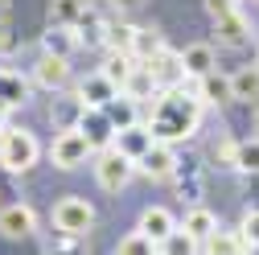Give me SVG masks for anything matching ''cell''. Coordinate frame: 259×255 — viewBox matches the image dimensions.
<instances>
[{
	"mask_svg": "<svg viewBox=\"0 0 259 255\" xmlns=\"http://www.w3.org/2000/svg\"><path fill=\"white\" fill-rule=\"evenodd\" d=\"M198 119H202V99H198V91H185V82H181V87H169L156 95L148 128L156 140L173 144V140H185L198 132Z\"/></svg>",
	"mask_w": 259,
	"mask_h": 255,
	"instance_id": "6da1fadb",
	"label": "cell"
},
{
	"mask_svg": "<svg viewBox=\"0 0 259 255\" xmlns=\"http://www.w3.org/2000/svg\"><path fill=\"white\" fill-rule=\"evenodd\" d=\"M0 165L9 173H25L37 165V140L25 128H5L0 132Z\"/></svg>",
	"mask_w": 259,
	"mask_h": 255,
	"instance_id": "7a4b0ae2",
	"label": "cell"
},
{
	"mask_svg": "<svg viewBox=\"0 0 259 255\" xmlns=\"http://www.w3.org/2000/svg\"><path fill=\"white\" fill-rule=\"evenodd\" d=\"M132 173H136V161H132V156H123L115 144L103 148V152H99V161H95V177H99V185L111 189V194L132 181Z\"/></svg>",
	"mask_w": 259,
	"mask_h": 255,
	"instance_id": "3957f363",
	"label": "cell"
},
{
	"mask_svg": "<svg viewBox=\"0 0 259 255\" xmlns=\"http://www.w3.org/2000/svg\"><path fill=\"white\" fill-rule=\"evenodd\" d=\"M54 227L62 235H87L95 227V206L87 198H62L54 206Z\"/></svg>",
	"mask_w": 259,
	"mask_h": 255,
	"instance_id": "277c9868",
	"label": "cell"
},
{
	"mask_svg": "<svg viewBox=\"0 0 259 255\" xmlns=\"http://www.w3.org/2000/svg\"><path fill=\"white\" fill-rule=\"evenodd\" d=\"M91 152H95V148H91V140H87L82 128H66V132L54 136V165H58V169H78V165H87Z\"/></svg>",
	"mask_w": 259,
	"mask_h": 255,
	"instance_id": "5b68a950",
	"label": "cell"
},
{
	"mask_svg": "<svg viewBox=\"0 0 259 255\" xmlns=\"http://www.w3.org/2000/svg\"><path fill=\"white\" fill-rule=\"evenodd\" d=\"M78 128L87 132V140H91V148H111L115 144V119L107 115V107H87L82 103V119H78Z\"/></svg>",
	"mask_w": 259,
	"mask_h": 255,
	"instance_id": "8992f818",
	"label": "cell"
},
{
	"mask_svg": "<svg viewBox=\"0 0 259 255\" xmlns=\"http://www.w3.org/2000/svg\"><path fill=\"white\" fill-rule=\"evenodd\" d=\"M144 66L152 70V78H156L160 91H169V87H181V82H185V62H181V54H173V50H160L152 62H144Z\"/></svg>",
	"mask_w": 259,
	"mask_h": 255,
	"instance_id": "52a82bcc",
	"label": "cell"
},
{
	"mask_svg": "<svg viewBox=\"0 0 259 255\" xmlns=\"http://www.w3.org/2000/svg\"><path fill=\"white\" fill-rule=\"evenodd\" d=\"M136 169H140L144 177H152V181H165V177H173V169H177V156H173V148H169L165 140H156L140 161H136Z\"/></svg>",
	"mask_w": 259,
	"mask_h": 255,
	"instance_id": "ba28073f",
	"label": "cell"
},
{
	"mask_svg": "<svg viewBox=\"0 0 259 255\" xmlns=\"http://www.w3.org/2000/svg\"><path fill=\"white\" fill-rule=\"evenodd\" d=\"M152 144H156V136H152L148 123H127V128H119V132H115V148H119L123 156H132V161H140Z\"/></svg>",
	"mask_w": 259,
	"mask_h": 255,
	"instance_id": "9c48e42d",
	"label": "cell"
},
{
	"mask_svg": "<svg viewBox=\"0 0 259 255\" xmlns=\"http://www.w3.org/2000/svg\"><path fill=\"white\" fill-rule=\"evenodd\" d=\"M33 227H37V214L29 210V206H5L0 210V235L5 239H29L33 235Z\"/></svg>",
	"mask_w": 259,
	"mask_h": 255,
	"instance_id": "30bf717a",
	"label": "cell"
},
{
	"mask_svg": "<svg viewBox=\"0 0 259 255\" xmlns=\"http://www.w3.org/2000/svg\"><path fill=\"white\" fill-rule=\"evenodd\" d=\"M33 78H37L41 87H50V91L66 87V82H70V58H62V54H41V62L33 66Z\"/></svg>",
	"mask_w": 259,
	"mask_h": 255,
	"instance_id": "8fae6325",
	"label": "cell"
},
{
	"mask_svg": "<svg viewBox=\"0 0 259 255\" xmlns=\"http://www.w3.org/2000/svg\"><path fill=\"white\" fill-rule=\"evenodd\" d=\"M140 231H144V235L160 247V243H165V239L177 231V222H173V214H169L165 206H148V210L140 214Z\"/></svg>",
	"mask_w": 259,
	"mask_h": 255,
	"instance_id": "7c38bea8",
	"label": "cell"
},
{
	"mask_svg": "<svg viewBox=\"0 0 259 255\" xmlns=\"http://www.w3.org/2000/svg\"><path fill=\"white\" fill-rule=\"evenodd\" d=\"M251 251V243L239 235V231H214L210 239H202V255H247Z\"/></svg>",
	"mask_w": 259,
	"mask_h": 255,
	"instance_id": "4fadbf2b",
	"label": "cell"
},
{
	"mask_svg": "<svg viewBox=\"0 0 259 255\" xmlns=\"http://www.w3.org/2000/svg\"><path fill=\"white\" fill-rule=\"evenodd\" d=\"M78 99H82L87 107H111V103L119 99V87H111L103 74H91V78L78 87Z\"/></svg>",
	"mask_w": 259,
	"mask_h": 255,
	"instance_id": "5bb4252c",
	"label": "cell"
},
{
	"mask_svg": "<svg viewBox=\"0 0 259 255\" xmlns=\"http://www.w3.org/2000/svg\"><path fill=\"white\" fill-rule=\"evenodd\" d=\"M193 82H198V87H193V91H198V99L202 103H231L235 99V91H231V78H226V74H202V78H193Z\"/></svg>",
	"mask_w": 259,
	"mask_h": 255,
	"instance_id": "9a60e30c",
	"label": "cell"
},
{
	"mask_svg": "<svg viewBox=\"0 0 259 255\" xmlns=\"http://www.w3.org/2000/svg\"><path fill=\"white\" fill-rule=\"evenodd\" d=\"M87 0H50V25H58V29H74V25H82L87 21Z\"/></svg>",
	"mask_w": 259,
	"mask_h": 255,
	"instance_id": "2e32d148",
	"label": "cell"
},
{
	"mask_svg": "<svg viewBox=\"0 0 259 255\" xmlns=\"http://www.w3.org/2000/svg\"><path fill=\"white\" fill-rule=\"evenodd\" d=\"M181 62H185V78H202V74L214 70V50H210L206 41L185 46V50H181Z\"/></svg>",
	"mask_w": 259,
	"mask_h": 255,
	"instance_id": "e0dca14e",
	"label": "cell"
},
{
	"mask_svg": "<svg viewBox=\"0 0 259 255\" xmlns=\"http://www.w3.org/2000/svg\"><path fill=\"white\" fill-rule=\"evenodd\" d=\"M123 95H127V99H132V103H148V99H156V95H160V87H156V78H152V70L144 66V62L136 66V74L127 78Z\"/></svg>",
	"mask_w": 259,
	"mask_h": 255,
	"instance_id": "ac0fdd59",
	"label": "cell"
},
{
	"mask_svg": "<svg viewBox=\"0 0 259 255\" xmlns=\"http://www.w3.org/2000/svg\"><path fill=\"white\" fill-rule=\"evenodd\" d=\"M136 66H140V62H136L132 54H111V58L103 62V70H99V74H103L111 87H119V91H123V87H127V78L136 74Z\"/></svg>",
	"mask_w": 259,
	"mask_h": 255,
	"instance_id": "d6986e66",
	"label": "cell"
},
{
	"mask_svg": "<svg viewBox=\"0 0 259 255\" xmlns=\"http://www.w3.org/2000/svg\"><path fill=\"white\" fill-rule=\"evenodd\" d=\"M181 231H189L193 239L202 243V239H210V235L218 231V218H214V214H210L206 206H193V210L185 214V222H181Z\"/></svg>",
	"mask_w": 259,
	"mask_h": 255,
	"instance_id": "ffe728a7",
	"label": "cell"
},
{
	"mask_svg": "<svg viewBox=\"0 0 259 255\" xmlns=\"http://www.w3.org/2000/svg\"><path fill=\"white\" fill-rule=\"evenodd\" d=\"M214 25H218V41H222V46H243V41H247V21H243L239 9L226 13V17H218Z\"/></svg>",
	"mask_w": 259,
	"mask_h": 255,
	"instance_id": "44dd1931",
	"label": "cell"
},
{
	"mask_svg": "<svg viewBox=\"0 0 259 255\" xmlns=\"http://www.w3.org/2000/svg\"><path fill=\"white\" fill-rule=\"evenodd\" d=\"M25 95H29V87H25L21 74L0 70V103H5V107H21V103H25Z\"/></svg>",
	"mask_w": 259,
	"mask_h": 255,
	"instance_id": "7402d4cb",
	"label": "cell"
},
{
	"mask_svg": "<svg viewBox=\"0 0 259 255\" xmlns=\"http://www.w3.org/2000/svg\"><path fill=\"white\" fill-rule=\"evenodd\" d=\"M231 91H235V99H259V66H243L231 74Z\"/></svg>",
	"mask_w": 259,
	"mask_h": 255,
	"instance_id": "603a6c76",
	"label": "cell"
},
{
	"mask_svg": "<svg viewBox=\"0 0 259 255\" xmlns=\"http://www.w3.org/2000/svg\"><path fill=\"white\" fill-rule=\"evenodd\" d=\"M160 50H165V41H160L156 29H136V41H132V58L136 62H152Z\"/></svg>",
	"mask_w": 259,
	"mask_h": 255,
	"instance_id": "cb8c5ba5",
	"label": "cell"
},
{
	"mask_svg": "<svg viewBox=\"0 0 259 255\" xmlns=\"http://www.w3.org/2000/svg\"><path fill=\"white\" fill-rule=\"evenodd\" d=\"M160 255H202V243L193 239L189 231H181V227H177L165 243H160Z\"/></svg>",
	"mask_w": 259,
	"mask_h": 255,
	"instance_id": "d4e9b609",
	"label": "cell"
},
{
	"mask_svg": "<svg viewBox=\"0 0 259 255\" xmlns=\"http://www.w3.org/2000/svg\"><path fill=\"white\" fill-rule=\"evenodd\" d=\"M115 255H160V247H156V243H152L144 231H132L127 239H119Z\"/></svg>",
	"mask_w": 259,
	"mask_h": 255,
	"instance_id": "484cf974",
	"label": "cell"
},
{
	"mask_svg": "<svg viewBox=\"0 0 259 255\" xmlns=\"http://www.w3.org/2000/svg\"><path fill=\"white\" fill-rule=\"evenodd\" d=\"M111 54H132V41H136V25H107V37Z\"/></svg>",
	"mask_w": 259,
	"mask_h": 255,
	"instance_id": "4316f807",
	"label": "cell"
},
{
	"mask_svg": "<svg viewBox=\"0 0 259 255\" xmlns=\"http://www.w3.org/2000/svg\"><path fill=\"white\" fill-rule=\"evenodd\" d=\"M74 29H58V25H50V33H46V54H62V58H70V50H74Z\"/></svg>",
	"mask_w": 259,
	"mask_h": 255,
	"instance_id": "83f0119b",
	"label": "cell"
},
{
	"mask_svg": "<svg viewBox=\"0 0 259 255\" xmlns=\"http://www.w3.org/2000/svg\"><path fill=\"white\" fill-rule=\"evenodd\" d=\"M210 156H214V165H222V169H239V144L235 140H214Z\"/></svg>",
	"mask_w": 259,
	"mask_h": 255,
	"instance_id": "f1b7e54d",
	"label": "cell"
},
{
	"mask_svg": "<svg viewBox=\"0 0 259 255\" xmlns=\"http://www.w3.org/2000/svg\"><path fill=\"white\" fill-rule=\"evenodd\" d=\"M239 169L243 173H259V136L239 140Z\"/></svg>",
	"mask_w": 259,
	"mask_h": 255,
	"instance_id": "f546056e",
	"label": "cell"
},
{
	"mask_svg": "<svg viewBox=\"0 0 259 255\" xmlns=\"http://www.w3.org/2000/svg\"><path fill=\"white\" fill-rule=\"evenodd\" d=\"M132 107H136V103H132V99H127V95L119 91V99H115V103L107 107V115L115 119V128H127V123H136V115H132Z\"/></svg>",
	"mask_w": 259,
	"mask_h": 255,
	"instance_id": "4dcf8cb0",
	"label": "cell"
},
{
	"mask_svg": "<svg viewBox=\"0 0 259 255\" xmlns=\"http://www.w3.org/2000/svg\"><path fill=\"white\" fill-rule=\"evenodd\" d=\"M239 235H243L251 247H259V210H247V214H243V227H239Z\"/></svg>",
	"mask_w": 259,
	"mask_h": 255,
	"instance_id": "1f68e13d",
	"label": "cell"
},
{
	"mask_svg": "<svg viewBox=\"0 0 259 255\" xmlns=\"http://www.w3.org/2000/svg\"><path fill=\"white\" fill-rule=\"evenodd\" d=\"M111 5H115V9H123V13H132V9H140V5H144V0H111Z\"/></svg>",
	"mask_w": 259,
	"mask_h": 255,
	"instance_id": "d6a6232c",
	"label": "cell"
},
{
	"mask_svg": "<svg viewBox=\"0 0 259 255\" xmlns=\"http://www.w3.org/2000/svg\"><path fill=\"white\" fill-rule=\"evenodd\" d=\"M5 17H9V0H0V25H5Z\"/></svg>",
	"mask_w": 259,
	"mask_h": 255,
	"instance_id": "836d02e7",
	"label": "cell"
},
{
	"mask_svg": "<svg viewBox=\"0 0 259 255\" xmlns=\"http://www.w3.org/2000/svg\"><path fill=\"white\" fill-rule=\"evenodd\" d=\"M13 107H5V103H0V132H5V115H9Z\"/></svg>",
	"mask_w": 259,
	"mask_h": 255,
	"instance_id": "e575fe53",
	"label": "cell"
},
{
	"mask_svg": "<svg viewBox=\"0 0 259 255\" xmlns=\"http://www.w3.org/2000/svg\"><path fill=\"white\" fill-rule=\"evenodd\" d=\"M95 5H103V0H87V9H95Z\"/></svg>",
	"mask_w": 259,
	"mask_h": 255,
	"instance_id": "d590c367",
	"label": "cell"
},
{
	"mask_svg": "<svg viewBox=\"0 0 259 255\" xmlns=\"http://www.w3.org/2000/svg\"><path fill=\"white\" fill-rule=\"evenodd\" d=\"M255 136H259V111H255Z\"/></svg>",
	"mask_w": 259,
	"mask_h": 255,
	"instance_id": "8d00e7d4",
	"label": "cell"
},
{
	"mask_svg": "<svg viewBox=\"0 0 259 255\" xmlns=\"http://www.w3.org/2000/svg\"><path fill=\"white\" fill-rule=\"evenodd\" d=\"M255 66H259V54H255Z\"/></svg>",
	"mask_w": 259,
	"mask_h": 255,
	"instance_id": "74e56055",
	"label": "cell"
}]
</instances>
